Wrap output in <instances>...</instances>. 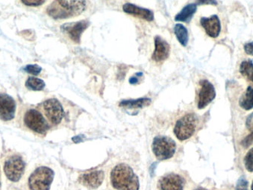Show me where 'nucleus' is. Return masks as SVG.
Wrapping results in <instances>:
<instances>
[{
	"label": "nucleus",
	"mask_w": 253,
	"mask_h": 190,
	"mask_svg": "<svg viewBox=\"0 0 253 190\" xmlns=\"http://www.w3.org/2000/svg\"><path fill=\"white\" fill-rule=\"evenodd\" d=\"M86 0H55L47 8L54 19H67L80 15L86 9Z\"/></svg>",
	"instance_id": "obj_1"
},
{
	"label": "nucleus",
	"mask_w": 253,
	"mask_h": 190,
	"mask_svg": "<svg viewBox=\"0 0 253 190\" xmlns=\"http://www.w3.org/2000/svg\"><path fill=\"white\" fill-rule=\"evenodd\" d=\"M111 181L118 190H139L138 178L131 167L126 164L118 165L111 174Z\"/></svg>",
	"instance_id": "obj_2"
},
{
	"label": "nucleus",
	"mask_w": 253,
	"mask_h": 190,
	"mask_svg": "<svg viewBox=\"0 0 253 190\" xmlns=\"http://www.w3.org/2000/svg\"><path fill=\"white\" fill-rule=\"evenodd\" d=\"M54 172L50 168L42 166L35 169L29 178L31 190H49L53 181Z\"/></svg>",
	"instance_id": "obj_3"
},
{
	"label": "nucleus",
	"mask_w": 253,
	"mask_h": 190,
	"mask_svg": "<svg viewBox=\"0 0 253 190\" xmlns=\"http://www.w3.org/2000/svg\"><path fill=\"white\" fill-rule=\"evenodd\" d=\"M197 128V117L194 114H188L178 119L174 128L175 137L181 140H188L194 135Z\"/></svg>",
	"instance_id": "obj_4"
},
{
	"label": "nucleus",
	"mask_w": 253,
	"mask_h": 190,
	"mask_svg": "<svg viewBox=\"0 0 253 190\" xmlns=\"http://www.w3.org/2000/svg\"><path fill=\"white\" fill-rule=\"evenodd\" d=\"M175 142L168 137H157L153 143V151L156 158L159 160H168L175 154Z\"/></svg>",
	"instance_id": "obj_5"
},
{
	"label": "nucleus",
	"mask_w": 253,
	"mask_h": 190,
	"mask_svg": "<svg viewBox=\"0 0 253 190\" xmlns=\"http://www.w3.org/2000/svg\"><path fill=\"white\" fill-rule=\"evenodd\" d=\"M24 123L29 129L39 134H44L49 129L46 119L37 110L30 109L26 113Z\"/></svg>",
	"instance_id": "obj_6"
},
{
	"label": "nucleus",
	"mask_w": 253,
	"mask_h": 190,
	"mask_svg": "<svg viewBox=\"0 0 253 190\" xmlns=\"http://www.w3.org/2000/svg\"><path fill=\"white\" fill-rule=\"evenodd\" d=\"M26 163L21 157L14 155L5 161L4 172L7 178L12 182H17L21 179L25 172Z\"/></svg>",
	"instance_id": "obj_7"
},
{
	"label": "nucleus",
	"mask_w": 253,
	"mask_h": 190,
	"mask_svg": "<svg viewBox=\"0 0 253 190\" xmlns=\"http://www.w3.org/2000/svg\"><path fill=\"white\" fill-rule=\"evenodd\" d=\"M43 111L48 121L52 125H58L64 118L62 105L57 99H50L45 101L43 103Z\"/></svg>",
	"instance_id": "obj_8"
},
{
	"label": "nucleus",
	"mask_w": 253,
	"mask_h": 190,
	"mask_svg": "<svg viewBox=\"0 0 253 190\" xmlns=\"http://www.w3.org/2000/svg\"><path fill=\"white\" fill-rule=\"evenodd\" d=\"M90 26L88 20H81L75 23H66L61 26V29L69 38L75 43H80L81 36L83 32Z\"/></svg>",
	"instance_id": "obj_9"
},
{
	"label": "nucleus",
	"mask_w": 253,
	"mask_h": 190,
	"mask_svg": "<svg viewBox=\"0 0 253 190\" xmlns=\"http://www.w3.org/2000/svg\"><path fill=\"white\" fill-rule=\"evenodd\" d=\"M15 101L8 94H0V119L3 121H10L15 116Z\"/></svg>",
	"instance_id": "obj_10"
},
{
	"label": "nucleus",
	"mask_w": 253,
	"mask_h": 190,
	"mask_svg": "<svg viewBox=\"0 0 253 190\" xmlns=\"http://www.w3.org/2000/svg\"><path fill=\"white\" fill-rule=\"evenodd\" d=\"M200 93H199V109H203L207 107L216 97V91L213 84L208 80H202L200 81Z\"/></svg>",
	"instance_id": "obj_11"
},
{
	"label": "nucleus",
	"mask_w": 253,
	"mask_h": 190,
	"mask_svg": "<svg viewBox=\"0 0 253 190\" xmlns=\"http://www.w3.org/2000/svg\"><path fill=\"white\" fill-rule=\"evenodd\" d=\"M185 180L176 174H169L159 182L161 190H183Z\"/></svg>",
	"instance_id": "obj_12"
},
{
	"label": "nucleus",
	"mask_w": 253,
	"mask_h": 190,
	"mask_svg": "<svg viewBox=\"0 0 253 190\" xmlns=\"http://www.w3.org/2000/svg\"><path fill=\"white\" fill-rule=\"evenodd\" d=\"M200 23L206 34L211 38H216L220 35L221 24L217 15H212L210 17H202Z\"/></svg>",
	"instance_id": "obj_13"
},
{
	"label": "nucleus",
	"mask_w": 253,
	"mask_h": 190,
	"mask_svg": "<svg viewBox=\"0 0 253 190\" xmlns=\"http://www.w3.org/2000/svg\"><path fill=\"white\" fill-rule=\"evenodd\" d=\"M104 173L102 171L86 172L80 176V181L83 185L89 188L96 189L103 182Z\"/></svg>",
	"instance_id": "obj_14"
},
{
	"label": "nucleus",
	"mask_w": 253,
	"mask_h": 190,
	"mask_svg": "<svg viewBox=\"0 0 253 190\" xmlns=\"http://www.w3.org/2000/svg\"><path fill=\"white\" fill-rule=\"evenodd\" d=\"M169 45L160 36L155 38V51L153 59L156 62H162L169 57Z\"/></svg>",
	"instance_id": "obj_15"
},
{
	"label": "nucleus",
	"mask_w": 253,
	"mask_h": 190,
	"mask_svg": "<svg viewBox=\"0 0 253 190\" xmlns=\"http://www.w3.org/2000/svg\"><path fill=\"white\" fill-rule=\"evenodd\" d=\"M123 10L126 14H131L134 17H139L147 21L151 22L154 20V14L153 11L147 8H141L131 3H126L123 6Z\"/></svg>",
	"instance_id": "obj_16"
},
{
	"label": "nucleus",
	"mask_w": 253,
	"mask_h": 190,
	"mask_svg": "<svg viewBox=\"0 0 253 190\" xmlns=\"http://www.w3.org/2000/svg\"><path fill=\"white\" fill-rule=\"evenodd\" d=\"M197 10V4H188L186 6L184 7L182 11H180L175 16V20H176V21L185 22V23H189Z\"/></svg>",
	"instance_id": "obj_17"
},
{
	"label": "nucleus",
	"mask_w": 253,
	"mask_h": 190,
	"mask_svg": "<svg viewBox=\"0 0 253 190\" xmlns=\"http://www.w3.org/2000/svg\"><path fill=\"white\" fill-rule=\"evenodd\" d=\"M151 104V99L148 98H141V99H134V100L122 101L120 103V106L128 109H135V108H142L149 106Z\"/></svg>",
	"instance_id": "obj_18"
},
{
	"label": "nucleus",
	"mask_w": 253,
	"mask_h": 190,
	"mask_svg": "<svg viewBox=\"0 0 253 190\" xmlns=\"http://www.w3.org/2000/svg\"><path fill=\"white\" fill-rule=\"evenodd\" d=\"M239 105L243 109L250 111L253 108V88L252 87H247V91L241 96L239 101Z\"/></svg>",
	"instance_id": "obj_19"
},
{
	"label": "nucleus",
	"mask_w": 253,
	"mask_h": 190,
	"mask_svg": "<svg viewBox=\"0 0 253 190\" xmlns=\"http://www.w3.org/2000/svg\"><path fill=\"white\" fill-rule=\"evenodd\" d=\"M174 33H175L178 42L182 46H186L188 43V32L186 28L183 25L178 23L174 27Z\"/></svg>",
	"instance_id": "obj_20"
},
{
	"label": "nucleus",
	"mask_w": 253,
	"mask_h": 190,
	"mask_svg": "<svg viewBox=\"0 0 253 190\" xmlns=\"http://www.w3.org/2000/svg\"><path fill=\"white\" fill-rule=\"evenodd\" d=\"M240 73L249 81L253 82V62L251 60H245L240 66Z\"/></svg>",
	"instance_id": "obj_21"
},
{
	"label": "nucleus",
	"mask_w": 253,
	"mask_h": 190,
	"mask_svg": "<svg viewBox=\"0 0 253 190\" xmlns=\"http://www.w3.org/2000/svg\"><path fill=\"white\" fill-rule=\"evenodd\" d=\"M45 82L40 78L35 77H29L26 82V86L28 89L34 91H40L45 87Z\"/></svg>",
	"instance_id": "obj_22"
},
{
	"label": "nucleus",
	"mask_w": 253,
	"mask_h": 190,
	"mask_svg": "<svg viewBox=\"0 0 253 190\" xmlns=\"http://www.w3.org/2000/svg\"><path fill=\"white\" fill-rule=\"evenodd\" d=\"M244 166L248 172H253V148L250 149L244 158Z\"/></svg>",
	"instance_id": "obj_23"
},
{
	"label": "nucleus",
	"mask_w": 253,
	"mask_h": 190,
	"mask_svg": "<svg viewBox=\"0 0 253 190\" xmlns=\"http://www.w3.org/2000/svg\"><path fill=\"white\" fill-rule=\"evenodd\" d=\"M23 70H25L26 73L34 75V76H38V75L40 74L42 69V67H39V65H32V64H30V65L26 66V67L23 69Z\"/></svg>",
	"instance_id": "obj_24"
},
{
	"label": "nucleus",
	"mask_w": 253,
	"mask_h": 190,
	"mask_svg": "<svg viewBox=\"0 0 253 190\" xmlns=\"http://www.w3.org/2000/svg\"><path fill=\"white\" fill-rule=\"evenodd\" d=\"M236 190H248V181L245 177L241 176L237 182Z\"/></svg>",
	"instance_id": "obj_25"
},
{
	"label": "nucleus",
	"mask_w": 253,
	"mask_h": 190,
	"mask_svg": "<svg viewBox=\"0 0 253 190\" xmlns=\"http://www.w3.org/2000/svg\"><path fill=\"white\" fill-rule=\"evenodd\" d=\"M46 0H22L23 3L28 6H39L44 3Z\"/></svg>",
	"instance_id": "obj_26"
},
{
	"label": "nucleus",
	"mask_w": 253,
	"mask_h": 190,
	"mask_svg": "<svg viewBox=\"0 0 253 190\" xmlns=\"http://www.w3.org/2000/svg\"><path fill=\"white\" fill-rule=\"evenodd\" d=\"M241 145L246 149L253 145V132H252L250 135L247 136L242 140Z\"/></svg>",
	"instance_id": "obj_27"
},
{
	"label": "nucleus",
	"mask_w": 253,
	"mask_h": 190,
	"mask_svg": "<svg viewBox=\"0 0 253 190\" xmlns=\"http://www.w3.org/2000/svg\"><path fill=\"white\" fill-rule=\"evenodd\" d=\"M246 126L250 132H253V113L249 115L246 121Z\"/></svg>",
	"instance_id": "obj_28"
},
{
	"label": "nucleus",
	"mask_w": 253,
	"mask_h": 190,
	"mask_svg": "<svg viewBox=\"0 0 253 190\" xmlns=\"http://www.w3.org/2000/svg\"><path fill=\"white\" fill-rule=\"evenodd\" d=\"M197 5H217L216 0H197Z\"/></svg>",
	"instance_id": "obj_29"
},
{
	"label": "nucleus",
	"mask_w": 253,
	"mask_h": 190,
	"mask_svg": "<svg viewBox=\"0 0 253 190\" xmlns=\"http://www.w3.org/2000/svg\"><path fill=\"white\" fill-rule=\"evenodd\" d=\"M244 51H245L247 55L253 56V41L246 43V44L244 45Z\"/></svg>",
	"instance_id": "obj_30"
},
{
	"label": "nucleus",
	"mask_w": 253,
	"mask_h": 190,
	"mask_svg": "<svg viewBox=\"0 0 253 190\" xmlns=\"http://www.w3.org/2000/svg\"><path fill=\"white\" fill-rule=\"evenodd\" d=\"M82 136H77V137H74L73 138V141L75 142L76 143H81L83 141V137Z\"/></svg>",
	"instance_id": "obj_31"
},
{
	"label": "nucleus",
	"mask_w": 253,
	"mask_h": 190,
	"mask_svg": "<svg viewBox=\"0 0 253 190\" xmlns=\"http://www.w3.org/2000/svg\"><path fill=\"white\" fill-rule=\"evenodd\" d=\"M137 81H138V79H137V78H135V77H131V78L129 79L130 84H137Z\"/></svg>",
	"instance_id": "obj_32"
},
{
	"label": "nucleus",
	"mask_w": 253,
	"mask_h": 190,
	"mask_svg": "<svg viewBox=\"0 0 253 190\" xmlns=\"http://www.w3.org/2000/svg\"><path fill=\"white\" fill-rule=\"evenodd\" d=\"M194 190H207L206 189L203 188V187H199V188L196 189Z\"/></svg>",
	"instance_id": "obj_33"
},
{
	"label": "nucleus",
	"mask_w": 253,
	"mask_h": 190,
	"mask_svg": "<svg viewBox=\"0 0 253 190\" xmlns=\"http://www.w3.org/2000/svg\"><path fill=\"white\" fill-rule=\"evenodd\" d=\"M251 190H253V184H252V186H251Z\"/></svg>",
	"instance_id": "obj_34"
}]
</instances>
